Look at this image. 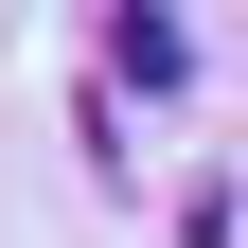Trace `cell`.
I'll list each match as a JSON object with an SVG mask.
<instances>
[{"mask_svg": "<svg viewBox=\"0 0 248 248\" xmlns=\"http://www.w3.org/2000/svg\"><path fill=\"white\" fill-rule=\"evenodd\" d=\"M177 248H231V177H195V213H177Z\"/></svg>", "mask_w": 248, "mask_h": 248, "instance_id": "cell-2", "label": "cell"}, {"mask_svg": "<svg viewBox=\"0 0 248 248\" xmlns=\"http://www.w3.org/2000/svg\"><path fill=\"white\" fill-rule=\"evenodd\" d=\"M107 53H124V89H195V36H177V0H124V18H107Z\"/></svg>", "mask_w": 248, "mask_h": 248, "instance_id": "cell-1", "label": "cell"}]
</instances>
